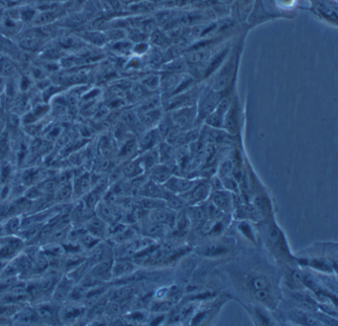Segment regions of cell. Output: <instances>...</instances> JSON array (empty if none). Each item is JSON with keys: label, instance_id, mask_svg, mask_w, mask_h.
<instances>
[{"label": "cell", "instance_id": "obj_46", "mask_svg": "<svg viewBox=\"0 0 338 326\" xmlns=\"http://www.w3.org/2000/svg\"><path fill=\"white\" fill-rule=\"evenodd\" d=\"M5 125H6V116L4 113V109L0 107V134L3 133Z\"/></svg>", "mask_w": 338, "mask_h": 326}, {"label": "cell", "instance_id": "obj_20", "mask_svg": "<svg viewBox=\"0 0 338 326\" xmlns=\"http://www.w3.org/2000/svg\"><path fill=\"white\" fill-rule=\"evenodd\" d=\"M86 222V232H88L89 234L94 235L98 239H102L108 232L106 223L98 216H94L89 218Z\"/></svg>", "mask_w": 338, "mask_h": 326}, {"label": "cell", "instance_id": "obj_36", "mask_svg": "<svg viewBox=\"0 0 338 326\" xmlns=\"http://www.w3.org/2000/svg\"><path fill=\"white\" fill-rule=\"evenodd\" d=\"M84 45V41L81 40L80 37L73 38V37H65L60 41V47L61 49H80V47Z\"/></svg>", "mask_w": 338, "mask_h": 326}, {"label": "cell", "instance_id": "obj_12", "mask_svg": "<svg viewBox=\"0 0 338 326\" xmlns=\"http://www.w3.org/2000/svg\"><path fill=\"white\" fill-rule=\"evenodd\" d=\"M74 282L69 277H64L59 279V282L56 284L53 290V299L55 302H64L67 297H70V294L74 289Z\"/></svg>", "mask_w": 338, "mask_h": 326}, {"label": "cell", "instance_id": "obj_6", "mask_svg": "<svg viewBox=\"0 0 338 326\" xmlns=\"http://www.w3.org/2000/svg\"><path fill=\"white\" fill-rule=\"evenodd\" d=\"M266 236L270 246H271V248L278 256L283 258L290 257V254L289 252V248L283 232L275 222H270L268 224L266 228Z\"/></svg>", "mask_w": 338, "mask_h": 326}, {"label": "cell", "instance_id": "obj_24", "mask_svg": "<svg viewBox=\"0 0 338 326\" xmlns=\"http://www.w3.org/2000/svg\"><path fill=\"white\" fill-rule=\"evenodd\" d=\"M145 170L143 168L140 157L135 158L133 160L131 159L122 168V174L129 179H134L142 176Z\"/></svg>", "mask_w": 338, "mask_h": 326}, {"label": "cell", "instance_id": "obj_29", "mask_svg": "<svg viewBox=\"0 0 338 326\" xmlns=\"http://www.w3.org/2000/svg\"><path fill=\"white\" fill-rule=\"evenodd\" d=\"M79 37L84 42H88L92 45L97 47H103L108 43L104 32L100 31H86L80 34Z\"/></svg>", "mask_w": 338, "mask_h": 326}, {"label": "cell", "instance_id": "obj_44", "mask_svg": "<svg viewBox=\"0 0 338 326\" xmlns=\"http://www.w3.org/2000/svg\"><path fill=\"white\" fill-rule=\"evenodd\" d=\"M172 307H173L172 301H159V302H156L154 307L152 308V310H154L155 311H166L170 310Z\"/></svg>", "mask_w": 338, "mask_h": 326}, {"label": "cell", "instance_id": "obj_7", "mask_svg": "<svg viewBox=\"0 0 338 326\" xmlns=\"http://www.w3.org/2000/svg\"><path fill=\"white\" fill-rule=\"evenodd\" d=\"M210 202L224 214L230 213L234 209V199L230 192L226 190L213 191L209 195Z\"/></svg>", "mask_w": 338, "mask_h": 326}, {"label": "cell", "instance_id": "obj_43", "mask_svg": "<svg viewBox=\"0 0 338 326\" xmlns=\"http://www.w3.org/2000/svg\"><path fill=\"white\" fill-rule=\"evenodd\" d=\"M238 229L241 232V234L244 235L247 239H249L251 241H255V236H254V233L252 231V228L247 221H241L238 225Z\"/></svg>", "mask_w": 338, "mask_h": 326}, {"label": "cell", "instance_id": "obj_30", "mask_svg": "<svg viewBox=\"0 0 338 326\" xmlns=\"http://www.w3.org/2000/svg\"><path fill=\"white\" fill-rule=\"evenodd\" d=\"M13 318L16 319V322H18V323L30 324V323L40 322V319H39V316L37 314L36 310H33L32 309H29V308L20 309L16 312V314L13 316Z\"/></svg>", "mask_w": 338, "mask_h": 326}, {"label": "cell", "instance_id": "obj_49", "mask_svg": "<svg viewBox=\"0 0 338 326\" xmlns=\"http://www.w3.org/2000/svg\"><path fill=\"white\" fill-rule=\"evenodd\" d=\"M119 3L121 4H126V5H132L134 3H137L139 1H142V0H118Z\"/></svg>", "mask_w": 338, "mask_h": 326}, {"label": "cell", "instance_id": "obj_15", "mask_svg": "<svg viewBox=\"0 0 338 326\" xmlns=\"http://www.w3.org/2000/svg\"><path fill=\"white\" fill-rule=\"evenodd\" d=\"M112 265L113 260L112 258L98 262L94 265L91 275L97 281H110L112 278Z\"/></svg>", "mask_w": 338, "mask_h": 326}, {"label": "cell", "instance_id": "obj_2", "mask_svg": "<svg viewBox=\"0 0 338 326\" xmlns=\"http://www.w3.org/2000/svg\"><path fill=\"white\" fill-rule=\"evenodd\" d=\"M222 97L221 91H216L209 86L202 87L196 102L197 123L204 122L207 116L214 111Z\"/></svg>", "mask_w": 338, "mask_h": 326}, {"label": "cell", "instance_id": "obj_23", "mask_svg": "<svg viewBox=\"0 0 338 326\" xmlns=\"http://www.w3.org/2000/svg\"><path fill=\"white\" fill-rule=\"evenodd\" d=\"M235 215L239 219H248L254 222H257L261 218L260 212L254 205L250 204H240L237 206L235 211Z\"/></svg>", "mask_w": 338, "mask_h": 326}, {"label": "cell", "instance_id": "obj_17", "mask_svg": "<svg viewBox=\"0 0 338 326\" xmlns=\"http://www.w3.org/2000/svg\"><path fill=\"white\" fill-rule=\"evenodd\" d=\"M229 252V247L223 243L215 242L210 243L205 246H200L196 249V253L200 256L208 258H215V257H221V256L226 255Z\"/></svg>", "mask_w": 338, "mask_h": 326}, {"label": "cell", "instance_id": "obj_48", "mask_svg": "<svg viewBox=\"0 0 338 326\" xmlns=\"http://www.w3.org/2000/svg\"><path fill=\"white\" fill-rule=\"evenodd\" d=\"M6 89V81L4 78H0V96L5 91Z\"/></svg>", "mask_w": 338, "mask_h": 326}, {"label": "cell", "instance_id": "obj_19", "mask_svg": "<svg viewBox=\"0 0 338 326\" xmlns=\"http://www.w3.org/2000/svg\"><path fill=\"white\" fill-rule=\"evenodd\" d=\"M37 314L39 316L40 322L43 323H56L57 322V318L56 317H60V311H57V308L53 305H49V304H43L40 305L37 310Z\"/></svg>", "mask_w": 338, "mask_h": 326}, {"label": "cell", "instance_id": "obj_39", "mask_svg": "<svg viewBox=\"0 0 338 326\" xmlns=\"http://www.w3.org/2000/svg\"><path fill=\"white\" fill-rule=\"evenodd\" d=\"M151 39H152V43L157 47V48H159V49L168 48V45L170 43L169 39L167 36L162 34L160 31L154 30L151 33Z\"/></svg>", "mask_w": 338, "mask_h": 326}, {"label": "cell", "instance_id": "obj_9", "mask_svg": "<svg viewBox=\"0 0 338 326\" xmlns=\"http://www.w3.org/2000/svg\"><path fill=\"white\" fill-rule=\"evenodd\" d=\"M239 106L238 103L235 101H231V104L224 115L223 119V128L225 132H227L229 135L233 136L237 134L238 128H239Z\"/></svg>", "mask_w": 338, "mask_h": 326}, {"label": "cell", "instance_id": "obj_34", "mask_svg": "<svg viewBox=\"0 0 338 326\" xmlns=\"http://www.w3.org/2000/svg\"><path fill=\"white\" fill-rule=\"evenodd\" d=\"M253 205L257 208V211L260 212L261 216H267L271 213V211H272L271 203H270L268 198L264 196L256 197Z\"/></svg>", "mask_w": 338, "mask_h": 326}, {"label": "cell", "instance_id": "obj_11", "mask_svg": "<svg viewBox=\"0 0 338 326\" xmlns=\"http://www.w3.org/2000/svg\"><path fill=\"white\" fill-rule=\"evenodd\" d=\"M138 194L141 197L165 200L170 193L164 188L163 184L157 183V182L152 181L148 179L144 182V184L141 186V189L139 190Z\"/></svg>", "mask_w": 338, "mask_h": 326}, {"label": "cell", "instance_id": "obj_32", "mask_svg": "<svg viewBox=\"0 0 338 326\" xmlns=\"http://www.w3.org/2000/svg\"><path fill=\"white\" fill-rule=\"evenodd\" d=\"M143 86H145L148 90L155 92L156 90H159L160 86V75L154 74V73H147L145 74L139 82Z\"/></svg>", "mask_w": 338, "mask_h": 326}, {"label": "cell", "instance_id": "obj_16", "mask_svg": "<svg viewBox=\"0 0 338 326\" xmlns=\"http://www.w3.org/2000/svg\"><path fill=\"white\" fill-rule=\"evenodd\" d=\"M175 218L176 214L174 211H172V209H170L167 206L153 209L150 213V221L165 226L173 225L175 223Z\"/></svg>", "mask_w": 338, "mask_h": 326}, {"label": "cell", "instance_id": "obj_33", "mask_svg": "<svg viewBox=\"0 0 338 326\" xmlns=\"http://www.w3.org/2000/svg\"><path fill=\"white\" fill-rule=\"evenodd\" d=\"M139 149H138L137 140L134 138H130L126 140V141L123 143V145L121 146V148L119 149L118 156L123 159H127L133 156L135 153H137Z\"/></svg>", "mask_w": 338, "mask_h": 326}, {"label": "cell", "instance_id": "obj_5", "mask_svg": "<svg viewBox=\"0 0 338 326\" xmlns=\"http://www.w3.org/2000/svg\"><path fill=\"white\" fill-rule=\"evenodd\" d=\"M211 193L210 183L207 179H196L195 183L193 185V188L187 192L186 194H183L179 196L186 202L189 206H193L205 202L207 198L209 197V195Z\"/></svg>", "mask_w": 338, "mask_h": 326}, {"label": "cell", "instance_id": "obj_13", "mask_svg": "<svg viewBox=\"0 0 338 326\" xmlns=\"http://www.w3.org/2000/svg\"><path fill=\"white\" fill-rule=\"evenodd\" d=\"M174 175V169L163 163H158L148 171V179L157 183L164 184Z\"/></svg>", "mask_w": 338, "mask_h": 326}, {"label": "cell", "instance_id": "obj_47", "mask_svg": "<svg viewBox=\"0 0 338 326\" xmlns=\"http://www.w3.org/2000/svg\"><path fill=\"white\" fill-rule=\"evenodd\" d=\"M31 83H32V81H31L30 78H28V77H23V78L21 79V82H20L21 90H23V91H24V90H27V89L30 87Z\"/></svg>", "mask_w": 338, "mask_h": 326}, {"label": "cell", "instance_id": "obj_25", "mask_svg": "<svg viewBox=\"0 0 338 326\" xmlns=\"http://www.w3.org/2000/svg\"><path fill=\"white\" fill-rule=\"evenodd\" d=\"M92 177L89 174L84 173L75 179L73 182V196L74 195L84 196L91 191Z\"/></svg>", "mask_w": 338, "mask_h": 326}, {"label": "cell", "instance_id": "obj_22", "mask_svg": "<svg viewBox=\"0 0 338 326\" xmlns=\"http://www.w3.org/2000/svg\"><path fill=\"white\" fill-rule=\"evenodd\" d=\"M135 269V263L127 259H120L112 265V278H121L131 274Z\"/></svg>", "mask_w": 338, "mask_h": 326}, {"label": "cell", "instance_id": "obj_38", "mask_svg": "<svg viewBox=\"0 0 338 326\" xmlns=\"http://www.w3.org/2000/svg\"><path fill=\"white\" fill-rule=\"evenodd\" d=\"M291 318L301 324H306V325H322V324H323L322 321L319 320L318 318L309 317V316H307V314L301 312V311H296L294 314H292Z\"/></svg>", "mask_w": 338, "mask_h": 326}, {"label": "cell", "instance_id": "obj_26", "mask_svg": "<svg viewBox=\"0 0 338 326\" xmlns=\"http://www.w3.org/2000/svg\"><path fill=\"white\" fill-rule=\"evenodd\" d=\"M107 46L109 47V49L112 53L119 57H127L132 55L133 43L128 39L108 43Z\"/></svg>", "mask_w": 338, "mask_h": 326}, {"label": "cell", "instance_id": "obj_28", "mask_svg": "<svg viewBox=\"0 0 338 326\" xmlns=\"http://www.w3.org/2000/svg\"><path fill=\"white\" fill-rule=\"evenodd\" d=\"M22 218L19 215L10 216L1 223V234L2 235H17L21 229Z\"/></svg>", "mask_w": 338, "mask_h": 326}, {"label": "cell", "instance_id": "obj_3", "mask_svg": "<svg viewBox=\"0 0 338 326\" xmlns=\"http://www.w3.org/2000/svg\"><path fill=\"white\" fill-rule=\"evenodd\" d=\"M169 116L175 127L179 131L190 130L197 124L196 105L173 109L169 111Z\"/></svg>", "mask_w": 338, "mask_h": 326}, {"label": "cell", "instance_id": "obj_37", "mask_svg": "<svg viewBox=\"0 0 338 326\" xmlns=\"http://www.w3.org/2000/svg\"><path fill=\"white\" fill-rule=\"evenodd\" d=\"M16 74L14 65L5 58H0V78L12 77Z\"/></svg>", "mask_w": 338, "mask_h": 326}, {"label": "cell", "instance_id": "obj_18", "mask_svg": "<svg viewBox=\"0 0 338 326\" xmlns=\"http://www.w3.org/2000/svg\"><path fill=\"white\" fill-rule=\"evenodd\" d=\"M246 286L249 289L251 293L256 291L260 290H266V289H272L271 283L269 279L258 273H251L246 278Z\"/></svg>", "mask_w": 338, "mask_h": 326}, {"label": "cell", "instance_id": "obj_27", "mask_svg": "<svg viewBox=\"0 0 338 326\" xmlns=\"http://www.w3.org/2000/svg\"><path fill=\"white\" fill-rule=\"evenodd\" d=\"M49 106L47 105H38L34 109L28 111L23 116V123L25 125H30L33 123H37L41 118L45 117L49 112Z\"/></svg>", "mask_w": 338, "mask_h": 326}, {"label": "cell", "instance_id": "obj_8", "mask_svg": "<svg viewBox=\"0 0 338 326\" xmlns=\"http://www.w3.org/2000/svg\"><path fill=\"white\" fill-rule=\"evenodd\" d=\"M195 181L196 179H186L173 175L163 185L169 193L176 196H181L189 192L193 188Z\"/></svg>", "mask_w": 338, "mask_h": 326}, {"label": "cell", "instance_id": "obj_45", "mask_svg": "<svg viewBox=\"0 0 338 326\" xmlns=\"http://www.w3.org/2000/svg\"><path fill=\"white\" fill-rule=\"evenodd\" d=\"M32 77L35 80H37V81H41V80L46 79V76H45L44 72L42 71L40 67H33L32 68Z\"/></svg>", "mask_w": 338, "mask_h": 326}, {"label": "cell", "instance_id": "obj_31", "mask_svg": "<svg viewBox=\"0 0 338 326\" xmlns=\"http://www.w3.org/2000/svg\"><path fill=\"white\" fill-rule=\"evenodd\" d=\"M144 57H146L147 65H150L152 68L162 66V65L164 64V53H162L157 47L153 49L150 48V50Z\"/></svg>", "mask_w": 338, "mask_h": 326}, {"label": "cell", "instance_id": "obj_1", "mask_svg": "<svg viewBox=\"0 0 338 326\" xmlns=\"http://www.w3.org/2000/svg\"><path fill=\"white\" fill-rule=\"evenodd\" d=\"M236 63L237 56H235V54H231L228 59H225L222 65L218 67V71H216L212 75L213 80L210 82L209 86L216 91L221 92L226 89L229 86L230 82L233 81Z\"/></svg>", "mask_w": 338, "mask_h": 326}, {"label": "cell", "instance_id": "obj_40", "mask_svg": "<svg viewBox=\"0 0 338 326\" xmlns=\"http://www.w3.org/2000/svg\"><path fill=\"white\" fill-rule=\"evenodd\" d=\"M234 169V163L230 160L223 161L218 167V177L219 178H225L230 177L233 173Z\"/></svg>", "mask_w": 338, "mask_h": 326}, {"label": "cell", "instance_id": "obj_41", "mask_svg": "<svg viewBox=\"0 0 338 326\" xmlns=\"http://www.w3.org/2000/svg\"><path fill=\"white\" fill-rule=\"evenodd\" d=\"M149 50H150V46L145 41L135 43V44H133L132 55L136 56V57H144L148 53Z\"/></svg>", "mask_w": 338, "mask_h": 326}, {"label": "cell", "instance_id": "obj_42", "mask_svg": "<svg viewBox=\"0 0 338 326\" xmlns=\"http://www.w3.org/2000/svg\"><path fill=\"white\" fill-rule=\"evenodd\" d=\"M36 15H37V12L32 7L25 6L19 9V17L22 21L24 22H33Z\"/></svg>", "mask_w": 338, "mask_h": 326}, {"label": "cell", "instance_id": "obj_35", "mask_svg": "<svg viewBox=\"0 0 338 326\" xmlns=\"http://www.w3.org/2000/svg\"><path fill=\"white\" fill-rule=\"evenodd\" d=\"M103 32L105 34V37H106L108 43L127 39V30H125L123 28H111V29L103 31Z\"/></svg>", "mask_w": 338, "mask_h": 326}, {"label": "cell", "instance_id": "obj_14", "mask_svg": "<svg viewBox=\"0 0 338 326\" xmlns=\"http://www.w3.org/2000/svg\"><path fill=\"white\" fill-rule=\"evenodd\" d=\"M137 115L143 128L145 130H148L157 127V125L160 123V121L164 117V112L162 111L161 107H159L145 112L137 113Z\"/></svg>", "mask_w": 338, "mask_h": 326}, {"label": "cell", "instance_id": "obj_10", "mask_svg": "<svg viewBox=\"0 0 338 326\" xmlns=\"http://www.w3.org/2000/svg\"><path fill=\"white\" fill-rule=\"evenodd\" d=\"M139 135H140V137H139V140H137V143H138L139 152H141V153L157 147L163 141L162 137H161L160 133L158 132L157 128L145 130L144 132L140 133Z\"/></svg>", "mask_w": 338, "mask_h": 326}, {"label": "cell", "instance_id": "obj_50", "mask_svg": "<svg viewBox=\"0 0 338 326\" xmlns=\"http://www.w3.org/2000/svg\"><path fill=\"white\" fill-rule=\"evenodd\" d=\"M58 1H67V0H58Z\"/></svg>", "mask_w": 338, "mask_h": 326}, {"label": "cell", "instance_id": "obj_21", "mask_svg": "<svg viewBox=\"0 0 338 326\" xmlns=\"http://www.w3.org/2000/svg\"><path fill=\"white\" fill-rule=\"evenodd\" d=\"M163 72L175 73V74H185L189 73V65L184 57L175 58L164 63L161 66Z\"/></svg>", "mask_w": 338, "mask_h": 326}, {"label": "cell", "instance_id": "obj_4", "mask_svg": "<svg viewBox=\"0 0 338 326\" xmlns=\"http://www.w3.org/2000/svg\"><path fill=\"white\" fill-rule=\"evenodd\" d=\"M25 242L17 235H0V261L7 264L24 250Z\"/></svg>", "mask_w": 338, "mask_h": 326}]
</instances>
